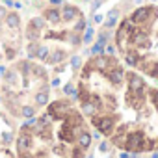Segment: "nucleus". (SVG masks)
Returning <instances> with one entry per match:
<instances>
[{
    "instance_id": "obj_34",
    "label": "nucleus",
    "mask_w": 158,
    "mask_h": 158,
    "mask_svg": "<svg viewBox=\"0 0 158 158\" xmlns=\"http://www.w3.org/2000/svg\"><path fill=\"white\" fill-rule=\"evenodd\" d=\"M104 52L108 56H115V47L114 45H104Z\"/></svg>"
},
{
    "instance_id": "obj_9",
    "label": "nucleus",
    "mask_w": 158,
    "mask_h": 158,
    "mask_svg": "<svg viewBox=\"0 0 158 158\" xmlns=\"http://www.w3.org/2000/svg\"><path fill=\"white\" fill-rule=\"evenodd\" d=\"M130 41H132V45H136L138 48H149V47H151L147 34H143L141 30H139V32H134L132 37H130Z\"/></svg>"
},
{
    "instance_id": "obj_35",
    "label": "nucleus",
    "mask_w": 158,
    "mask_h": 158,
    "mask_svg": "<svg viewBox=\"0 0 158 158\" xmlns=\"http://www.w3.org/2000/svg\"><path fill=\"white\" fill-rule=\"evenodd\" d=\"M151 99H152V104H154L156 110H158V89H154V91L151 93Z\"/></svg>"
},
{
    "instance_id": "obj_30",
    "label": "nucleus",
    "mask_w": 158,
    "mask_h": 158,
    "mask_svg": "<svg viewBox=\"0 0 158 158\" xmlns=\"http://www.w3.org/2000/svg\"><path fill=\"white\" fill-rule=\"evenodd\" d=\"M91 54H93V56H97V54H104V45L95 43V47L91 48Z\"/></svg>"
},
{
    "instance_id": "obj_33",
    "label": "nucleus",
    "mask_w": 158,
    "mask_h": 158,
    "mask_svg": "<svg viewBox=\"0 0 158 158\" xmlns=\"http://www.w3.org/2000/svg\"><path fill=\"white\" fill-rule=\"evenodd\" d=\"M35 123H37V119L32 115V117H28V121L23 125V128H30V127H35Z\"/></svg>"
},
{
    "instance_id": "obj_28",
    "label": "nucleus",
    "mask_w": 158,
    "mask_h": 158,
    "mask_svg": "<svg viewBox=\"0 0 158 158\" xmlns=\"http://www.w3.org/2000/svg\"><path fill=\"white\" fill-rule=\"evenodd\" d=\"M71 67H73L74 71H78V69L82 67V58H80V56H73V58H71Z\"/></svg>"
},
{
    "instance_id": "obj_20",
    "label": "nucleus",
    "mask_w": 158,
    "mask_h": 158,
    "mask_svg": "<svg viewBox=\"0 0 158 158\" xmlns=\"http://www.w3.org/2000/svg\"><path fill=\"white\" fill-rule=\"evenodd\" d=\"M48 54H50L48 47H47V45H39V48H37V54H35V58H37L39 61H47Z\"/></svg>"
},
{
    "instance_id": "obj_25",
    "label": "nucleus",
    "mask_w": 158,
    "mask_h": 158,
    "mask_svg": "<svg viewBox=\"0 0 158 158\" xmlns=\"http://www.w3.org/2000/svg\"><path fill=\"white\" fill-rule=\"evenodd\" d=\"M86 26H88V23H86V19L80 15V17H78V21H76V24H74V32L80 34V32H84V30H86Z\"/></svg>"
},
{
    "instance_id": "obj_44",
    "label": "nucleus",
    "mask_w": 158,
    "mask_h": 158,
    "mask_svg": "<svg viewBox=\"0 0 158 158\" xmlns=\"http://www.w3.org/2000/svg\"><path fill=\"white\" fill-rule=\"evenodd\" d=\"M50 6H61V0H50Z\"/></svg>"
},
{
    "instance_id": "obj_41",
    "label": "nucleus",
    "mask_w": 158,
    "mask_h": 158,
    "mask_svg": "<svg viewBox=\"0 0 158 158\" xmlns=\"http://www.w3.org/2000/svg\"><path fill=\"white\" fill-rule=\"evenodd\" d=\"M93 21H95V23H102V21H104V15H101V13H99V15H95V17H93Z\"/></svg>"
},
{
    "instance_id": "obj_46",
    "label": "nucleus",
    "mask_w": 158,
    "mask_h": 158,
    "mask_svg": "<svg viewBox=\"0 0 158 158\" xmlns=\"http://www.w3.org/2000/svg\"><path fill=\"white\" fill-rule=\"evenodd\" d=\"M0 74H6V67H0Z\"/></svg>"
},
{
    "instance_id": "obj_36",
    "label": "nucleus",
    "mask_w": 158,
    "mask_h": 158,
    "mask_svg": "<svg viewBox=\"0 0 158 158\" xmlns=\"http://www.w3.org/2000/svg\"><path fill=\"white\" fill-rule=\"evenodd\" d=\"M6 56H8V60H13L15 58V50L10 48V47H6Z\"/></svg>"
},
{
    "instance_id": "obj_48",
    "label": "nucleus",
    "mask_w": 158,
    "mask_h": 158,
    "mask_svg": "<svg viewBox=\"0 0 158 158\" xmlns=\"http://www.w3.org/2000/svg\"><path fill=\"white\" fill-rule=\"evenodd\" d=\"M151 2H156V0H151Z\"/></svg>"
},
{
    "instance_id": "obj_19",
    "label": "nucleus",
    "mask_w": 158,
    "mask_h": 158,
    "mask_svg": "<svg viewBox=\"0 0 158 158\" xmlns=\"http://www.w3.org/2000/svg\"><path fill=\"white\" fill-rule=\"evenodd\" d=\"M95 112H97V108H95V104L91 102V101H84L82 102V114H86V115H95Z\"/></svg>"
},
{
    "instance_id": "obj_43",
    "label": "nucleus",
    "mask_w": 158,
    "mask_h": 158,
    "mask_svg": "<svg viewBox=\"0 0 158 158\" xmlns=\"http://www.w3.org/2000/svg\"><path fill=\"white\" fill-rule=\"evenodd\" d=\"M2 139H4V143H8V141H11V134H8V132H6Z\"/></svg>"
},
{
    "instance_id": "obj_2",
    "label": "nucleus",
    "mask_w": 158,
    "mask_h": 158,
    "mask_svg": "<svg viewBox=\"0 0 158 158\" xmlns=\"http://www.w3.org/2000/svg\"><path fill=\"white\" fill-rule=\"evenodd\" d=\"M143 141H145V134L141 130H136V132H130L127 134V143H125V149H128L132 154H138L143 151Z\"/></svg>"
},
{
    "instance_id": "obj_10",
    "label": "nucleus",
    "mask_w": 158,
    "mask_h": 158,
    "mask_svg": "<svg viewBox=\"0 0 158 158\" xmlns=\"http://www.w3.org/2000/svg\"><path fill=\"white\" fill-rule=\"evenodd\" d=\"M78 17H80V10H78V8H74V6H63V10H61V21L71 23V21H74Z\"/></svg>"
},
{
    "instance_id": "obj_1",
    "label": "nucleus",
    "mask_w": 158,
    "mask_h": 158,
    "mask_svg": "<svg viewBox=\"0 0 158 158\" xmlns=\"http://www.w3.org/2000/svg\"><path fill=\"white\" fill-rule=\"evenodd\" d=\"M136 30H134V23L132 21H123L121 23V26H119V30L115 32V43H117V47L125 52L127 50V45H128V41H130V37H132V34H134Z\"/></svg>"
},
{
    "instance_id": "obj_8",
    "label": "nucleus",
    "mask_w": 158,
    "mask_h": 158,
    "mask_svg": "<svg viewBox=\"0 0 158 158\" xmlns=\"http://www.w3.org/2000/svg\"><path fill=\"white\" fill-rule=\"evenodd\" d=\"M17 149L21 156H28V149H32V136L30 134H21L17 138Z\"/></svg>"
},
{
    "instance_id": "obj_3",
    "label": "nucleus",
    "mask_w": 158,
    "mask_h": 158,
    "mask_svg": "<svg viewBox=\"0 0 158 158\" xmlns=\"http://www.w3.org/2000/svg\"><path fill=\"white\" fill-rule=\"evenodd\" d=\"M91 123H93V127L101 132V134H108L112 128H114V125H115V119L114 117H110V115H93V119H91Z\"/></svg>"
},
{
    "instance_id": "obj_4",
    "label": "nucleus",
    "mask_w": 158,
    "mask_h": 158,
    "mask_svg": "<svg viewBox=\"0 0 158 158\" xmlns=\"http://www.w3.org/2000/svg\"><path fill=\"white\" fill-rule=\"evenodd\" d=\"M48 114H50L54 119H65L67 114H71V106H69V102H65V101H56V102H52V104L48 106Z\"/></svg>"
},
{
    "instance_id": "obj_45",
    "label": "nucleus",
    "mask_w": 158,
    "mask_h": 158,
    "mask_svg": "<svg viewBox=\"0 0 158 158\" xmlns=\"http://www.w3.org/2000/svg\"><path fill=\"white\" fill-rule=\"evenodd\" d=\"M52 86L56 88V86H60V80H58V78H54V80H52Z\"/></svg>"
},
{
    "instance_id": "obj_29",
    "label": "nucleus",
    "mask_w": 158,
    "mask_h": 158,
    "mask_svg": "<svg viewBox=\"0 0 158 158\" xmlns=\"http://www.w3.org/2000/svg\"><path fill=\"white\" fill-rule=\"evenodd\" d=\"M89 101L95 104V108H99V110L102 108V99H101V97H97V95H89Z\"/></svg>"
},
{
    "instance_id": "obj_24",
    "label": "nucleus",
    "mask_w": 158,
    "mask_h": 158,
    "mask_svg": "<svg viewBox=\"0 0 158 158\" xmlns=\"http://www.w3.org/2000/svg\"><path fill=\"white\" fill-rule=\"evenodd\" d=\"M37 48H39V43L37 41H30L28 43V58H35V54H37Z\"/></svg>"
},
{
    "instance_id": "obj_11",
    "label": "nucleus",
    "mask_w": 158,
    "mask_h": 158,
    "mask_svg": "<svg viewBox=\"0 0 158 158\" xmlns=\"http://www.w3.org/2000/svg\"><path fill=\"white\" fill-rule=\"evenodd\" d=\"M108 80H110L114 86H121V84L125 82V73H123V69L114 65V69L108 73Z\"/></svg>"
},
{
    "instance_id": "obj_31",
    "label": "nucleus",
    "mask_w": 158,
    "mask_h": 158,
    "mask_svg": "<svg viewBox=\"0 0 158 158\" xmlns=\"http://www.w3.org/2000/svg\"><path fill=\"white\" fill-rule=\"evenodd\" d=\"M19 69H21V73H23L24 76H28V73H30V63H28V61H24V63H21V65H19Z\"/></svg>"
},
{
    "instance_id": "obj_13",
    "label": "nucleus",
    "mask_w": 158,
    "mask_h": 158,
    "mask_svg": "<svg viewBox=\"0 0 158 158\" xmlns=\"http://www.w3.org/2000/svg\"><path fill=\"white\" fill-rule=\"evenodd\" d=\"M65 58H67L65 50H61V48H56L52 54H48V58H47V63H50V65H58V63H61Z\"/></svg>"
},
{
    "instance_id": "obj_17",
    "label": "nucleus",
    "mask_w": 158,
    "mask_h": 158,
    "mask_svg": "<svg viewBox=\"0 0 158 158\" xmlns=\"http://www.w3.org/2000/svg\"><path fill=\"white\" fill-rule=\"evenodd\" d=\"M35 104H39V106H47L48 104V89L47 88H43L39 93H35Z\"/></svg>"
},
{
    "instance_id": "obj_23",
    "label": "nucleus",
    "mask_w": 158,
    "mask_h": 158,
    "mask_svg": "<svg viewBox=\"0 0 158 158\" xmlns=\"http://www.w3.org/2000/svg\"><path fill=\"white\" fill-rule=\"evenodd\" d=\"M93 35H95V30H93L91 26H86V32H84V35H82V43H84V45H88V43H91V39H93Z\"/></svg>"
},
{
    "instance_id": "obj_47",
    "label": "nucleus",
    "mask_w": 158,
    "mask_h": 158,
    "mask_svg": "<svg viewBox=\"0 0 158 158\" xmlns=\"http://www.w3.org/2000/svg\"><path fill=\"white\" fill-rule=\"evenodd\" d=\"M151 156H152V158H158V151H154V152H152Z\"/></svg>"
},
{
    "instance_id": "obj_26",
    "label": "nucleus",
    "mask_w": 158,
    "mask_h": 158,
    "mask_svg": "<svg viewBox=\"0 0 158 158\" xmlns=\"http://www.w3.org/2000/svg\"><path fill=\"white\" fill-rule=\"evenodd\" d=\"M30 24H32L34 28H37V30H43V28H45V17H34V19L30 21Z\"/></svg>"
},
{
    "instance_id": "obj_6",
    "label": "nucleus",
    "mask_w": 158,
    "mask_h": 158,
    "mask_svg": "<svg viewBox=\"0 0 158 158\" xmlns=\"http://www.w3.org/2000/svg\"><path fill=\"white\" fill-rule=\"evenodd\" d=\"M128 89H130V93H136L138 97L143 95V91H145V82H143V78H141L139 74L130 73V76H128Z\"/></svg>"
},
{
    "instance_id": "obj_37",
    "label": "nucleus",
    "mask_w": 158,
    "mask_h": 158,
    "mask_svg": "<svg viewBox=\"0 0 158 158\" xmlns=\"http://www.w3.org/2000/svg\"><path fill=\"white\" fill-rule=\"evenodd\" d=\"M71 154L73 156H84V151H82V147H74V151Z\"/></svg>"
},
{
    "instance_id": "obj_15",
    "label": "nucleus",
    "mask_w": 158,
    "mask_h": 158,
    "mask_svg": "<svg viewBox=\"0 0 158 158\" xmlns=\"http://www.w3.org/2000/svg\"><path fill=\"white\" fill-rule=\"evenodd\" d=\"M76 141H78V147H82V149H89V147H91V134H89V132H86V130H82L80 134H78Z\"/></svg>"
},
{
    "instance_id": "obj_42",
    "label": "nucleus",
    "mask_w": 158,
    "mask_h": 158,
    "mask_svg": "<svg viewBox=\"0 0 158 158\" xmlns=\"http://www.w3.org/2000/svg\"><path fill=\"white\" fill-rule=\"evenodd\" d=\"M101 4H102V0H95V2H93V6H91V10L95 11V10H97V8L101 6Z\"/></svg>"
},
{
    "instance_id": "obj_38",
    "label": "nucleus",
    "mask_w": 158,
    "mask_h": 158,
    "mask_svg": "<svg viewBox=\"0 0 158 158\" xmlns=\"http://www.w3.org/2000/svg\"><path fill=\"white\" fill-rule=\"evenodd\" d=\"M6 15H8V10L4 6H0V21H6Z\"/></svg>"
},
{
    "instance_id": "obj_18",
    "label": "nucleus",
    "mask_w": 158,
    "mask_h": 158,
    "mask_svg": "<svg viewBox=\"0 0 158 158\" xmlns=\"http://www.w3.org/2000/svg\"><path fill=\"white\" fill-rule=\"evenodd\" d=\"M117 17H119V10H117V8L110 10V11H108V19H106V23H104V26H106V28H112V26L117 23Z\"/></svg>"
},
{
    "instance_id": "obj_40",
    "label": "nucleus",
    "mask_w": 158,
    "mask_h": 158,
    "mask_svg": "<svg viewBox=\"0 0 158 158\" xmlns=\"http://www.w3.org/2000/svg\"><path fill=\"white\" fill-rule=\"evenodd\" d=\"M99 151H101V152H106V151H108V143H106V141H102V143L99 145Z\"/></svg>"
},
{
    "instance_id": "obj_39",
    "label": "nucleus",
    "mask_w": 158,
    "mask_h": 158,
    "mask_svg": "<svg viewBox=\"0 0 158 158\" xmlns=\"http://www.w3.org/2000/svg\"><path fill=\"white\" fill-rule=\"evenodd\" d=\"M6 80H8L10 84H13V82H15V74H13V73H6Z\"/></svg>"
},
{
    "instance_id": "obj_27",
    "label": "nucleus",
    "mask_w": 158,
    "mask_h": 158,
    "mask_svg": "<svg viewBox=\"0 0 158 158\" xmlns=\"http://www.w3.org/2000/svg\"><path fill=\"white\" fill-rule=\"evenodd\" d=\"M21 114H23V117H32V115H35V108L34 106H23V110H21Z\"/></svg>"
},
{
    "instance_id": "obj_32",
    "label": "nucleus",
    "mask_w": 158,
    "mask_h": 158,
    "mask_svg": "<svg viewBox=\"0 0 158 158\" xmlns=\"http://www.w3.org/2000/svg\"><path fill=\"white\" fill-rule=\"evenodd\" d=\"M97 43H99V45H106V43H108V34H104V32H102V34H99Z\"/></svg>"
},
{
    "instance_id": "obj_14",
    "label": "nucleus",
    "mask_w": 158,
    "mask_h": 158,
    "mask_svg": "<svg viewBox=\"0 0 158 158\" xmlns=\"http://www.w3.org/2000/svg\"><path fill=\"white\" fill-rule=\"evenodd\" d=\"M125 63L128 65V67H136V65H139V54L136 52V50H125Z\"/></svg>"
},
{
    "instance_id": "obj_16",
    "label": "nucleus",
    "mask_w": 158,
    "mask_h": 158,
    "mask_svg": "<svg viewBox=\"0 0 158 158\" xmlns=\"http://www.w3.org/2000/svg\"><path fill=\"white\" fill-rule=\"evenodd\" d=\"M6 24H8L11 30H17V28L21 26V17H19V13L10 11V13L6 15Z\"/></svg>"
},
{
    "instance_id": "obj_7",
    "label": "nucleus",
    "mask_w": 158,
    "mask_h": 158,
    "mask_svg": "<svg viewBox=\"0 0 158 158\" xmlns=\"http://www.w3.org/2000/svg\"><path fill=\"white\" fill-rule=\"evenodd\" d=\"M151 13H154V10H152V8H149V6L138 8V10L132 13L130 21H132L134 24H141V23H147V21L151 19Z\"/></svg>"
},
{
    "instance_id": "obj_12",
    "label": "nucleus",
    "mask_w": 158,
    "mask_h": 158,
    "mask_svg": "<svg viewBox=\"0 0 158 158\" xmlns=\"http://www.w3.org/2000/svg\"><path fill=\"white\" fill-rule=\"evenodd\" d=\"M43 17H45V21H48V23H52V24L61 23V11H60L56 6H50L48 10H45Z\"/></svg>"
},
{
    "instance_id": "obj_5",
    "label": "nucleus",
    "mask_w": 158,
    "mask_h": 158,
    "mask_svg": "<svg viewBox=\"0 0 158 158\" xmlns=\"http://www.w3.org/2000/svg\"><path fill=\"white\" fill-rule=\"evenodd\" d=\"M91 63H93V69H95V71H108L112 65H115V56L97 54V56L91 60Z\"/></svg>"
},
{
    "instance_id": "obj_21",
    "label": "nucleus",
    "mask_w": 158,
    "mask_h": 158,
    "mask_svg": "<svg viewBox=\"0 0 158 158\" xmlns=\"http://www.w3.org/2000/svg\"><path fill=\"white\" fill-rule=\"evenodd\" d=\"M39 34H41V30H37V28H34L32 24H28V30H26V37H28L30 41H37V39H39Z\"/></svg>"
},
{
    "instance_id": "obj_22",
    "label": "nucleus",
    "mask_w": 158,
    "mask_h": 158,
    "mask_svg": "<svg viewBox=\"0 0 158 158\" xmlns=\"http://www.w3.org/2000/svg\"><path fill=\"white\" fill-rule=\"evenodd\" d=\"M63 93H65L67 97H71V99H78V89H76L73 84H65V86H63Z\"/></svg>"
}]
</instances>
